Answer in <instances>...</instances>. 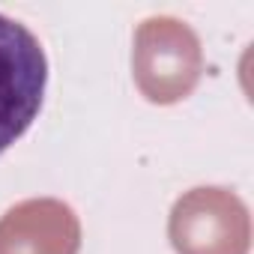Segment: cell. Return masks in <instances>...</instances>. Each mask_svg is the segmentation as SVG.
I'll return each instance as SVG.
<instances>
[{
    "instance_id": "obj_1",
    "label": "cell",
    "mask_w": 254,
    "mask_h": 254,
    "mask_svg": "<svg viewBox=\"0 0 254 254\" xmlns=\"http://www.w3.org/2000/svg\"><path fill=\"white\" fill-rule=\"evenodd\" d=\"M48 90L42 42L15 18L0 12V153L33 126Z\"/></svg>"
}]
</instances>
